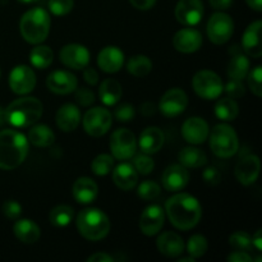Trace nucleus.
Segmentation results:
<instances>
[{"label":"nucleus","instance_id":"nucleus-1","mask_svg":"<svg viewBox=\"0 0 262 262\" xmlns=\"http://www.w3.org/2000/svg\"><path fill=\"white\" fill-rule=\"evenodd\" d=\"M165 211L171 224L181 230L196 227L202 216V207L196 197L188 193H177L165 204Z\"/></svg>","mask_w":262,"mask_h":262},{"label":"nucleus","instance_id":"nucleus-2","mask_svg":"<svg viewBox=\"0 0 262 262\" xmlns=\"http://www.w3.org/2000/svg\"><path fill=\"white\" fill-rule=\"evenodd\" d=\"M28 154V140L14 129L0 130V169L13 170L25 161Z\"/></svg>","mask_w":262,"mask_h":262},{"label":"nucleus","instance_id":"nucleus-3","mask_svg":"<svg viewBox=\"0 0 262 262\" xmlns=\"http://www.w3.org/2000/svg\"><path fill=\"white\" fill-rule=\"evenodd\" d=\"M43 112L42 102L36 97H20L8 105L4 112L5 122L15 128H26L35 124Z\"/></svg>","mask_w":262,"mask_h":262},{"label":"nucleus","instance_id":"nucleus-4","mask_svg":"<svg viewBox=\"0 0 262 262\" xmlns=\"http://www.w3.org/2000/svg\"><path fill=\"white\" fill-rule=\"evenodd\" d=\"M20 35L27 42L40 43L46 40L50 31V17L42 8H32L22 15L19 22Z\"/></svg>","mask_w":262,"mask_h":262},{"label":"nucleus","instance_id":"nucleus-5","mask_svg":"<svg viewBox=\"0 0 262 262\" xmlns=\"http://www.w3.org/2000/svg\"><path fill=\"white\" fill-rule=\"evenodd\" d=\"M77 229L89 241H100L110 232V220L99 209H84L77 216Z\"/></svg>","mask_w":262,"mask_h":262},{"label":"nucleus","instance_id":"nucleus-6","mask_svg":"<svg viewBox=\"0 0 262 262\" xmlns=\"http://www.w3.org/2000/svg\"><path fill=\"white\" fill-rule=\"evenodd\" d=\"M210 147L217 158H232L239 147L237 133L228 124L215 125L210 136Z\"/></svg>","mask_w":262,"mask_h":262},{"label":"nucleus","instance_id":"nucleus-7","mask_svg":"<svg viewBox=\"0 0 262 262\" xmlns=\"http://www.w3.org/2000/svg\"><path fill=\"white\" fill-rule=\"evenodd\" d=\"M192 87L200 97L205 100H214L222 95L224 86L223 81L215 72L200 71L192 79Z\"/></svg>","mask_w":262,"mask_h":262},{"label":"nucleus","instance_id":"nucleus-8","mask_svg":"<svg viewBox=\"0 0 262 262\" xmlns=\"http://www.w3.org/2000/svg\"><path fill=\"white\" fill-rule=\"evenodd\" d=\"M207 37L215 45L228 42L234 32V22L227 13L217 12L210 17L207 22Z\"/></svg>","mask_w":262,"mask_h":262},{"label":"nucleus","instance_id":"nucleus-9","mask_svg":"<svg viewBox=\"0 0 262 262\" xmlns=\"http://www.w3.org/2000/svg\"><path fill=\"white\" fill-rule=\"evenodd\" d=\"M110 150L113 158L118 160H128L133 158L137 150V141L132 130L119 128L110 137Z\"/></svg>","mask_w":262,"mask_h":262},{"label":"nucleus","instance_id":"nucleus-10","mask_svg":"<svg viewBox=\"0 0 262 262\" xmlns=\"http://www.w3.org/2000/svg\"><path fill=\"white\" fill-rule=\"evenodd\" d=\"M112 127V114L105 107H92L83 117V129L92 137H101Z\"/></svg>","mask_w":262,"mask_h":262},{"label":"nucleus","instance_id":"nucleus-11","mask_svg":"<svg viewBox=\"0 0 262 262\" xmlns=\"http://www.w3.org/2000/svg\"><path fill=\"white\" fill-rule=\"evenodd\" d=\"M188 106V96L181 89H171L161 96L159 109L163 115L174 118L181 115Z\"/></svg>","mask_w":262,"mask_h":262},{"label":"nucleus","instance_id":"nucleus-12","mask_svg":"<svg viewBox=\"0 0 262 262\" xmlns=\"http://www.w3.org/2000/svg\"><path fill=\"white\" fill-rule=\"evenodd\" d=\"M204 17V4L201 0H179L176 7V18L181 25L196 26Z\"/></svg>","mask_w":262,"mask_h":262},{"label":"nucleus","instance_id":"nucleus-13","mask_svg":"<svg viewBox=\"0 0 262 262\" xmlns=\"http://www.w3.org/2000/svg\"><path fill=\"white\" fill-rule=\"evenodd\" d=\"M36 86L35 72L27 66H17L9 74V87L14 94H30Z\"/></svg>","mask_w":262,"mask_h":262},{"label":"nucleus","instance_id":"nucleus-14","mask_svg":"<svg viewBox=\"0 0 262 262\" xmlns=\"http://www.w3.org/2000/svg\"><path fill=\"white\" fill-rule=\"evenodd\" d=\"M59 56L64 66L76 71L86 68L90 63V51L79 43H69L63 46Z\"/></svg>","mask_w":262,"mask_h":262},{"label":"nucleus","instance_id":"nucleus-15","mask_svg":"<svg viewBox=\"0 0 262 262\" xmlns=\"http://www.w3.org/2000/svg\"><path fill=\"white\" fill-rule=\"evenodd\" d=\"M165 214L163 207L159 205H150L143 210L140 217V229L145 235L152 237L158 234L164 225Z\"/></svg>","mask_w":262,"mask_h":262},{"label":"nucleus","instance_id":"nucleus-16","mask_svg":"<svg viewBox=\"0 0 262 262\" xmlns=\"http://www.w3.org/2000/svg\"><path fill=\"white\" fill-rule=\"evenodd\" d=\"M261 163L256 155H246L235 165V177L243 186H250L257 181L260 176Z\"/></svg>","mask_w":262,"mask_h":262},{"label":"nucleus","instance_id":"nucleus-17","mask_svg":"<svg viewBox=\"0 0 262 262\" xmlns=\"http://www.w3.org/2000/svg\"><path fill=\"white\" fill-rule=\"evenodd\" d=\"M210 133L209 124L205 119L199 117H192L183 123L182 136L191 145H201L207 140Z\"/></svg>","mask_w":262,"mask_h":262},{"label":"nucleus","instance_id":"nucleus-18","mask_svg":"<svg viewBox=\"0 0 262 262\" xmlns=\"http://www.w3.org/2000/svg\"><path fill=\"white\" fill-rule=\"evenodd\" d=\"M77 77L68 71H54L46 79L48 89L58 95H68L77 89Z\"/></svg>","mask_w":262,"mask_h":262},{"label":"nucleus","instance_id":"nucleus-19","mask_svg":"<svg viewBox=\"0 0 262 262\" xmlns=\"http://www.w3.org/2000/svg\"><path fill=\"white\" fill-rule=\"evenodd\" d=\"M163 186L169 192L182 191L189 182V173L181 164L168 166L163 173Z\"/></svg>","mask_w":262,"mask_h":262},{"label":"nucleus","instance_id":"nucleus-20","mask_svg":"<svg viewBox=\"0 0 262 262\" xmlns=\"http://www.w3.org/2000/svg\"><path fill=\"white\" fill-rule=\"evenodd\" d=\"M174 48L184 54H191L199 50L202 45V35L191 27L182 28L174 35Z\"/></svg>","mask_w":262,"mask_h":262},{"label":"nucleus","instance_id":"nucleus-21","mask_svg":"<svg viewBox=\"0 0 262 262\" xmlns=\"http://www.w3.org/2000/svg\"><path fill=\"white\" fill-rule=\"evenodd\" d=\"M97 64L106 73H117L124 64V54L117 46H106L97 55Z\"/></svg>","mask_w":262,"mask_h":262},{"label":"nucleus","instance_id":"nucleus-22","mask_svg":"<svg viewBox=\"0 0 262 262\" xmlns=\"http://www.w3.org/2000/svg\"><path fill=\"white\" fill-rule=\"evenodd\" d=\"M261 20L251 23L245 31V35L242 37V46L246 53L252 58H260L262 55L261 46Z\"/></svg>","mask_w":262,"mask_h":262},{"label":"nucleus","instance_id":"nucleus-23","mask_svg":"<svg viewBox=\"0 0 262 262\" xmlns=\"http://www.w3.org/2000/svg\"><path fill=\"white\" fill-rule=\"evenodd\" d=\"M156 247L166 257H178L184 251V242L181 235L173 232H164L156 241Z\"/></svg>","mask_w":262,"mask_h":262},{"label":"nucleus","instance_id":"nucleus-24","mask_svg":"<svg viewBox=\"0 0 262 262\" xmlns=\"http://www.w3.org/2000/svg\"><path fill=\"white\" fill-rule=\"evenodd\" d=\"M164 141H165V136L160 128L147 127L141 132L138 145L143 154L151 155V154L158 152L163 147Z\"/></svg>","mask_w":262,"mask_h":262},{"label":"nucleus","instance_id":"nucleus-25","mask_svg":"<svg viewBox=\"0 0 262 262\" xmlns=\"http://www.w3.org/2000/svg\"><path fill=\"white\" fill-rule=\"evenodd\" d=\"M113 181L118 188L123 191H129L137 186L138 173L133 168L132 164L122 163L115 166L113 170Z\"/></svg>","mask_w":262,"mask_h":262},{"label":"nucleus","instance_id":"nucleus-26","mask_svg":"<svg viewBox=\"0 0 262 262\" xmlns=\"http://www.w3.org/2000/svg\"><path fill=\"white\" fill-rule=\"evenodd\" d=\"M99 194V186L94 179L81 177L73 184V196L79 204H91Z\"/></svg>","mask_w":262,"mask_h":262},{"label":"nucleus","instance_id":"nucleus-27","mask_svg":"<svg viewBox=\"0 0 262 262\" xmlns=\"http://www.w3.org/2000/svg\"><path fill=\"white\" fill-rule=\"evenodd\" d=\"M81 122V112L73 104H64L56 112V125L63 132H73Z\"/></svg>","mask_w":262,"mask_h":262},{"label":"nucleus","instance_id":"nucleus-28","mask_svg":"<svg viewBox=\"0 0 262 262\" xmlns=\"http://www.w3.org/2000/svg\"><path fill=\"white\" fill-rule=\"evenodd\" d=\"M13 232L15 237L26 245H33L40 238V228L30 219L18 220L13 227Z\"/></svg>","mask_w":262,"mask_h":262},{"label":"nucleus","instance_id":"nucleus-29","mask_svg":"<svg viewBox=\"0 0 262 262\" xmlns=\"http://www.w3.org/2000/svg\"><path fill=\"white\" fill-rule=\"evenodd\" d=\"M100 100L107 106H114L122 97V86L114 78H106L101 82L99 89Z\"/></svg>","mask_w":262,"mask_h":262},{"label":"nucleus","instance_id":"nucleus-30","mask_svg":"<svg viewBox=\"0 0 262 262\" xmlns=\"http://www.w3.org/2000/svg\"><path fill=\"white\" fill-rule=\"evenodd\" d=\"M178 160L181 165L184 168H201L207 163L206 154L197 147H184L181 152L178 154Z\"/></svg>","mask_w":262,"mask_h":262},{"label":"nucleus","instance_id":"nucleus-31","mask_svg":"<svg viewBox=\"0 0 262 262\" xmlns=\"http://www.w3.org/2000/svg\"><path fill=\"white\" fill-rule=\"evenodd\" d=\"M28 141L37 147H49L55 142V135L48 125L37 124L28 132Z\"/></svg>","mask_w":262,"mask_h":262},{"label":"nucleus","instance_id":"nucleus-32","mask_svg":"<svg viewBox=\"0 0 262 262\" xmlns=\"http://www.w3.org/2000/svg\"><path fill=\"white\" fill-rule=\"evenodd\" d=\"M239 106L232 97H224L220 99L215 105V115L217 119L224 120V122H232L238 117Z\"/></svg>","mask_w":262,"mask_h":262},{"label":"nucleus","instance_id":"nucleus-33","mask_svg":"<svg viewBox=\"0 0 262 262\" xmlns=\"http://www.w3.org/2000/svg\"><path fill=\"white\" fill-rule=\"evenodd\" d=\"M248 72H250V60L247 56L237 54L230 59L229 66H228V76L230 79L242 81L247 77Z\"/></svg>","mask_w":262,"mask_h":262},{"label":"nucleus","instance_id":"nucleus-34","mask_svg":"<svg viewBox=\"0 0 262 262\" xmlns=\"http://www.w3.org/2000/svg\"><path fill=\"white\" fill-rule=\"evenodd\" d=\"M30 60L35 68L45 69L50 67L54 60V53L49 46H36L30 54Z\"/></svg>","mask_w":262,"mask_h":262},{"label":"nucleus","instance_id":"nucleus-35","mask_svg":"<svg viewBox=\"0 0 262 262\" xmlns=\"http://www.w3.org/2000/svg\"><path fill=\"white\" fill-rule=\"evenodd\" d=\"M74 217V210L68 205H59L50 211L49 219L54 227L63 228L72 223Z\"/></svg>","mask_w":262,"mask_h":262},{"label":"nucleus","instance_id":"nucleus-36","mask_svg":"<svg viewBox=\"0 0 262 262\" xmlns=\"http://www.w3.org/2000/svg\"><path fill=\"white\" fill-rule=\"evenodd\" d=\"M127 69L132 76L146 77L152 69V63L145 55H135L128 60Z\"/></svg>","mask_w":262,"mask_h":262},{"label":"nucleus","instance_id":"nucleus-37","mask_svg":"<svg viewBox=\"0 0 262 262\" xmlns=\"http://www.w3.org/2000/svg\"><path fill=\"white\" fill-rule=\"evenodd\" d=\"M209 248V243L207 239L201 234L192 235L187 243V251H188L189 256L193 258H200L207 252Z\"/></svg>","mask_w":262,"mask_h":262},{"label":"nucleus","instance_id":"nucleus-38","mask_svg":"<svg viewBox=\"0 0 262 262\" xmlns=\"http://www.w3.org/2000/svg\"><path fill=\"white\" fill-rule=\"evenodd\" d=\"M114 168V158L107 154H101L96 156L91 164V169L96 176L104 177L109 174Z\"/></svg>","mask_w":262,"mask_h":262},{"label":"nucleus","instance_id":"nucleus-39","mask_svg":"<svg viewBox=\"0 0 262 262\" xmlns=\"http://www.w3.org/2000/svg\"><path fill=\"white\" fill-rule=\"evenodd\" d=\"M137 194L145 201H152L160 196V186L154 181H145L138 186Z\"/></svg>","mask_w":262,"mask_h":262},{"label":"nucleus","instance_id":"nucleus-40","mask_svg":"<svg viewBox=\"0 0 262 262\" xmlns=\"http://www.w3.org/2000/svg\"><path fill=\"white\" fill-rule=\"evenodd\" d=\"M229 243L232 247H234L237 251H245L248 252L253 248L252 238L246 232H235L229 237Z\"/></svg>","mask_w":262,"mask_h":262},{"label":"nucleus","instance_id":"nucleus-41","mask_svg":"<svg viewBox=\"0 0 262 262\" xmlns=\"http://www.w3.org/2000/svg\"><path fill=\"white\" fill-rule=\"evenodd\" d=\"M132 165L136 169V171L142 174V176H147L155 168V163L147 154H141V155L135 156Z\"/></svg>","mask_w":262,"mask_h":262},{"label":"nucleus","instance_id":"nucleus-42","mask_svg":"<svg viewBox=\"0 0 262 262\" xmlns=\"http://www.w3.org/2000/svg\"><path fill=\"white\" fill-rule=\"evenodd\" d=\"M248 86H250L251 91L256 95V96H262V68L261 66L255 67L251 72H248Z\"/></svg>","mask_w":262,"mask_h":262},{"label":"nucleus","instance_id":"nucleus-43","mask_svg":"<svg viewBox=\"0 0 262 262\" xmlns=\"http://www.w3.org/2000/svg\"><path fill=\"white\" fill-rule=\"evenodd\" d=\"M73 0H49V10L56 17H63L73 9Z\"/></svg>","mask_w":262,"mask_h":262},{"label":"nucleus","instance_id":"nucleus-44","mask_svg":"<svg viewBox=\"0 0 262 262\" xmlns=\"http://www.w3.org/2000/svg\"><path fill=\"white\" fill-rule=\"evenodd\" d=\"M114 117L118 122H130V120L135 119L136 117L135 106L130 104H120L119 106H117V109H115Z\"/></svg>","mask_w":262,"mask_h":262},{"label":"nucleus","instance_id":"nucleus-45","mask_svg":"<svg viewBox=\"0 0 262 262\" xmlns=\"http://www.w3.org/2000/svg\"><path fill=\"white\" fill-rule=\"evenodd\" d=\"M3 214L8 217V219H17L22 214V206L19 202L14 201V200H8L3 204Z\"/></svg>","mask_w":262,"mask_h":262},{"label":"nucleus","instance_id":"nucleus-46","mask_svg":"<svg viewBox=\"0 0 262 262\" xmlns=\"http://www.w3.org/2000/svg\"><path fill=\"white\" fill-rule=\"evenodd\" d=\"M76 91V101L82 106H90L95 102L94 92L86 87H79L74 90Z\"/></svg>","mask_w":262,"mask_h":262},{"label":"nucleus","instance_id":"nucleus-47","mask_svg":"<svg viewBox=\"0 0 262 262\" xmlns=\"http://www.w3.org/2000/svg\"><path fill=\"white\" fill-rule=\"evenodd\" d=\"M245 86H243L242 81H237V79H230L228 82V84L225 86V92L228 94V96L232 97V99H238V97L243 96L245 95Z\"/></svg>","mask_w":262,"mask_h":262},{"label":"nucleus","instance_id":"nucleus-48","mask_svg":"<svg viewBox=\"0 0 262 262\" xmlns=\"http://www.w3.org/2000/svg\"><path fill=\"white\" fill-rule=\"evenodd\" d=\"M202 177H204L205 183L210 184V186H216V184H219L220 179H222V174H220V171L217 170L216 168H214V166L207 168L206 170L204 171V174H202Z\"/></svg>","mask_w":262,"mask_h":262},{"label":"nucleus","instance_id":"nucleus-49","mask_svg":"<svg viewBox=\"0 0 262 262\" xmlns=\"http://www.w3.org/2000/svg\"><path fill=\"white\" fill-rule=\"evenodd\" d=\"M229 262H252L253 258L245 251H235L228 256Z\"/></svg>","mask_w":262,"mask_h":262},{"label":"nucleus","instance_id":"nucleus-50","mask_svg":"<svg viewBox=\"0 0 262 262\" xmlns=\"http://www.w3.org/2000/svg\"><path fill=\"white\" fill-rule=\"evenodd\" d=\"M83 77H84V81H86L89 84H91V86H96L100 78L99 74H97V72L95 71L94 68H87V67L83 72Z\"/></svg>","mask_w":262,"mask_h":262},{"label":"nucleus","instance_id":"nucleus-51","mask_svg":"<svg viewBox=\"0 0 262 262\" xmlns=\"http://www.w3.org/2000/svg\"><path fill=\"white\" fill-rule=\"evenodd\" d=\"M130 4L140 10H148L156 4V0H129Z\"/></svg>","mask_w":262,"mask_h":262},{"label":"nucleus","instance_id":"nucleus-52","mask_svg":"<svg viewBox=\"0 0 262 262\" xmlns=\"http://www.w3.org/2000/svg\"><path fill=\"white\" fill-rule=\"evenodd\" d=\"M87 261L89 262H113L114 261V258L105 252H97V253H94L92 256H90V257L87 258Z\"/></svg>","mask_w":262,"mask_h":262},{"label":"nucleus","instance_id":"nucleus-53","mask_svg":"<svg viewBox=\"0 0 262 262\" xmlns=\"http://www.w3.org/2000/svg\"><path fill=\"white\" fill-rule=\"evenodd\" d=\"M212 8L217 10L229 9L233 4V0H209Z\"/></svg>","mask_w":262,"mask_h":262},{"label":"nucleus","instance_id":"nucleus-54","mask_svg":"<svg viewBox=\"0 0 262 262\" xmlns=\"http://www.w3.org/2000/svg\"><path fill=\"white\" fill-rule=\"evenodd\" d=\"M261 233H262L261 230H257V232H256V234L252 237V246L258 251V252H261V250H262Z\"/></svg>","mask_w":262,"mask_h":262},{"label":"nucleus","instance_id":"nucleus-55","mask_svg":"<svg viewBox=\"0 0 262 262\" xmlns=\"http://www.w3.org/2000/svg\"><path fill=\"white\" fill-rule=\"evenodd\" d=\"M248 4V7L251 9L256 10V12H261L262 10V0H246Z\"/></svg>","mask_w":262,"mask_h":262},{"label":"nucleus","instance_id":"nucleus-56","mask_svg":"<svg viewBox=\"0 0 262 262\" xmlns=\"http://www.w3.org/2000/svg\"><path fill=\"white\" fill-rule=\"evenodd\" d=\"M194 260H196V258H193L189 256V257H186V258H179L178 262H194Z\"/></svg>","mask_w":262,"mask_h":262},{"label":"nucleus","instance_id":"nucleus-57","mask_svg":"<svg viewBox=\"0 0 262 262\" xmlns=\"http://www.w3.org/2000/svg\"><path fill=\"white\" fill-rule=\"evenodd\" d=\"M18 2L22 3V4H35L38 0H18Z\"/></svg>","mask_w":262,"mask_h":262},{"label":"nucleus","instance_id":"nucleus-58","mask_svg":"<svg viewBox=\"0 0 262 262\" xmlns=\"http://www.w3.org/2000/svg\"><path fill=\"white\" fill-rule=\"evenodd\" d=\"M0 76H2V72H0Z\"/></svg>","mask_w":262,"mask_h":262}]
</instances>
